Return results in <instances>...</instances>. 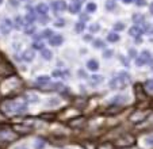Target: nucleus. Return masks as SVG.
Listing matches in <instances>:
<instances>
[{
    "mask_svg": "<svg viewBox=\"0 0 153 149\" xmlns=\"http://www.w3.org/2000/svg\"><path fill=\"white\" fill-rule=\"evenodd\" d=\"M0 110L6 115H18L27 111V106L23 98H7L1 102Z\"/></svg>",
    "mask_w": 153,
    "mask_h": 149,
    "instance_id": "1",
    "label": "nucleus"
},
{
    "mask_svg": "<svg viewBox=\"0 0 153 149\" xmlns=\"http://www.w3.org/2000/svg\"><path fill=\"white\" fill-rule=\"evenodd\" d=\"M130 81H131V79H130L129 73H126V72H119L115 77L111 79L110 88L111 89H123L129 86Z\"/></svg>",
    "mask_w": 153,
    "mask_h": 149,
    "instance_id": "2",
    "label": "nucleus"
},
{
    "mask_svg": "<svg viewBox=\"0 0 153 149\" xmlns=\"http://www.w3.org/2000/svg\"><path fill=\"white\" fill-rule=\"evenodd\" d=\"M18 138L16 133L7 125H0V142H12Z\"/></svg>",
    "mask_w": 153,
    "mask_h": 149,
    "instance_id": "3",
    "label": "nucleus"
},
{
    "mask_svg": "<svg viewBox=\"0 0 153 149\" xmlns=\"http://www.w3.org/2000/svg\"><path fill=\"white\" fill-rule=\"evenodd\" d=\"M136 144V138L131 134L126 133V134H122L121 137H118V140L115 141V145L118 148H129V146H133Z\"/></svg>",
    "mask_w": 153,
    "mask_h": 149,
    "instance_id": "4",
    "label": "nucleus"
},
{
    "mask_svg": "<svg viewBox=\"0 0 153 149\" xmlns=\"http://www.w3.org/2000/svg\"><path fill=\"white\" fill-rule=\"evenodd\" d=\"M150 112H152L150 110H137V111H134L133 114L130 115L129 119H130V122H133V123H141L149 117Z\"/></svg>",
    "mask_w": 153,
    "mask_h": 149,
    "instance_id": "5",
    "label": "nucleus"
},
{
    "mask_svg": "<svg viewBox=\"0 0 153 149\" xmlns=\"http://www.w3.org/2000/svg\"><path fill=\"white\" fill-rule=\"evenodd\" d=\"M85 122H87L85 117H75L71 121H68V125H69L71 127H73V129H81Z\"/></svg>",
    "mask_w": 153,
    "mask_h": 149,
    "instance_id": "6",
    "label": "nucleus"
},
{
    "mask_svg": "<svg viewBox=\"0 0 153 149\" xmlns=\"http://www.w3.org/2000/svg\"><path fill=\"white\" fill-rule=\"evenodd\" d=\"M12 27H14L12 22L10 19H7V18L0 22V33H1L3 35L10 34V33H11V30H12Z\"/></svg>",
    "mask_w": 153,
    "mask_h": 149,
    "instance_id": "7",
    "label": "nucleus"
},
{
    "mask_svg": "<svg viewBox=\"0 0 153 149\" xmlns=\"http://www.w3.org/2000/svg\"><path fill=\"white\" fill-rule=\"evenodd\" d=\"M12 130H14L15 133H16V136H25V134H29V133H31L33 127L31 126H26V125H15V126H12Z\"/></svg>",
    "mask_w": 153,
    "mask_h": 149,
    "instance_id": "8",
    "label": "nucleus"
},
{
    "mask_svg": "<svg viewBox=\"0 0 153 149\" xmlns=\"http://www.w3.org/2000/svg\"><path fill=\"white\" fill-rule=\"evenodd\" d=\"M134 92H136L137 98H138L140 101H145V99H148V94L146 91L144 89V87H142V84H136L134 86Z\"/></svg>",
    "mask_w": 153,
    "mask_h": 149,
    "instance_id": "9",
    "label": "nucleus"
},
{
    "mask_svg": "<svg viewBox=\"0 0 153 149\" xmlns=\"http://www.w3.org/2000/svg\"><path fill=\"white\" fill-rule=\"evenodd\" d=\"M52 7H53V10H54L56 12H62V11H65L67 10V3L64 1V0H56V1H53L52 3Z\"/></svg>",
    "mask_w": 153,
    "mask_h": 149,
    "instance_id": "10",
    "label": "nucleus"
},
{
    "mask_svg": "<svg viewBox=\"0 0 153 149\" xmlns=\"http://www.w3.org/2000/svg\"><path fill=\"white\" fill-rule=\"evenodd\" d=\"M62 42H64V38H62V35H60V34H53L52 37L49 38V43L52 46H60Z\"/></svg>",
    "mask_w": 153,
    "mask_h": 149,
    "instance_id": "11",
    "label": "nucleus"
},
{
    "mask_svg": "<svg viewBox=\"0 0 153 149\" xmlns=\"http://www.w3.org/2000/svg\"><path fill=\"white\" fill-rule=\"evenodd\" d=\"M122 109H123V107H122L121 104H111V106L106 110V114H108V115H115V114H118L119 111H122Z\"/></svg>",
    "mask_w": 153,
    "mask_h": 149,
    "instance_id": "12",
    "label": "nucleus"
},
{
    "mask_svg": "<svg viewBox=\"0 0 153 149\" xmlns=\"http://www.w3.org/2000/svg\"><path fill=\"white\" fill-rule=\"evenodd\" d=\"M141 34H142V29H140V26H133L129 29V35H131L134 38L141 37Z\"/></svg>",
    "mask_w": 153,
    "mask_h": 149,
    "instance_id": "13",
    "label": "nucleus"
},
{
    "mask_svg": "<svg viewBox=\"0 0 153 149\" xmlns=\"http://www.w3.org/2000/svg\"><path fill=\"white\" fill-rule=\"evenodd\" d=\"M34 57H35V52L33 49H29V50L23 52V60L27 61V63H31V61L34 60Z\"/></svg>",
    "mask_w": 153,
    "mask_h": 149,
    "instance_id": "14",
    "label": "nucleus"
},
{
    "mask_svg": "<svg viewBox=\"0 0 153 149\" xmlns=\"http://www.w3.org/2000/svg\"><path fill=\"white\" fill-rule=\"evenodd\" d=\"M26 8H27V15H26V18H25V22H26V23H30V25H31V23L35 20L34 11L31 10V7H26Z\"/></svg>",
    "mask_w": 153,
    "mask_h": 149,
    "instance_id": "15",
    "label": "nucleus"
},
{
    "mask_svg": "<svg viewBox=\"0 0 153 149\" xmlns=\"http://www.w3.org/2000/svg\"><path fill=\"white\" fill-rule=\"evenodd\" d=\"M37 12L38 14H41V16H42V15H46L48 12H49V7H48V4L39 3L37 6Z\"/></svg>",
    "mask_w": 153,
    "mask_h": 149,
    "instance_id": "16",
    "label": "nucleus"
},
{
    "mask_svg": "<svg viewBox=\"0 0 153 149\" xmlns=\"http://www.w3.org/2000/svg\"><path fill=\"white\" fill-rule=\"evenodd\" d=\"M103 76H100V74H92L91 76V84H92L94 87L95 86H99V84L103 83Z\"/></svg>",
    "mask_w": 153,
    "mask_h": 149,
    "instance_id": "17",
    "label": "nucleus"
},
{
    "mask_svg": "<svg viewBox=\"0 0 153 149\" xmlns=\"http://www.w3.org/2000/svg\"><path fill=\"white\" fill-rule=\"evenodd\" d=\"M67 8L69 10L71 14H79V12H80V3H73V1H72V3H71Z\"/></svg>",
    "mask_w": 153,
    "mask_h": 149,
    "instance_id": "18",
    "label": "nucleus"
},
{
    "mask_svg": "<svg viewBox=\"0 0 153 149\" xmlns=\"http://www.w3.org/2000/svg\"><path fill=\"white\" fill-rule=\"evenodd\" d=\"M87 68L90 69V71H92V72H96L99 69V63L96 60H90L88 63H87Z\"/></svg>",
    "mask_w": 153,
    "mask_h": 149,
    "instance_id": "19",
    "label": "nucleus"
},
{
    "mask_svg": "<svg viewBox=\"0 0 153 149\" xmlns=\"http://www.w3.org/2000/svg\"><path fill=\"white\" fill-rule=\"evenodd\" d=\"M41 56H42L45 60H52V57H53V53L50 52L49 49H45L43 48L42 50H41Z\"/></svg>",
    "mask_w": 153,
    "mask_h": 149,
    "instance_id": "20",
    "label": "nucleus"
},
{
    "mask_svg": "<svg viewBox=\"0 0 153 149\" xmlns=\"http://www.w3.org/2000/svg\"><path fill=\"white\" fill-rule=\"evenodd\" d=\"M45 145H46V141L42 140V138H37L34 142V148L35 149H43L45 148Z\"/></svg>",
    "mask_w": 153,
    "mask_h": 149,
    "instance_id": "21",
    "label": "nucleus"
},
{
    "mask_svg": "<svg viewBox=\"0 0 153 149\" xmlns=\"http://www.w3.org/2000/svg\"><path fill=\"white\" fill-rule=\"evenodd\" d=\"M107 41H108V42H118L119 41V35L117 34V33H108V34H107Z\"/></svg>",
    "mask_w": 153,
    "mask_h": 149,
    "instance_id": "22",
    "label": "nucleus"
},
{
    "mask_svg": "<svg viewBox=\"0 0 153 149\" xmlns=\"http://www.w3.org/2000/svg\"><path fill=\"white\" fill-rule=\"evenodd\" d=\"M153 81H152V79H150V80H148L146 83H145V86H142L144 87V89H146V94H152L153 92Z\"/></svg>",
    "mask_w": 153,
    "mask_h": 149,
    "instance_id": "23",
    "label": "nucleus"
},
{
    "mask_svg": "<svg viewBox=\"0 0 153 149\" xmlns=\"http://www.w3.org/2000/svg\"><path fill=\"white\" fill-rule=\"evenodd\" d=\"M53 35V31L52 30H43L39 35H37V38H50Z\"/></svg>",
    "mask_w": 153,
    "mask_h": 149,
    "instance_id": "24",
    "label": "nucleus"
},
{
    "mask_svg": "<svg viewBox=\"0 0 153 149\" xmlns=\"http://www.w3.org/2000/svg\"><path fill=\"white\" fill-rule=\"evenodd\" d=\"M133 22L134 23H144V15L142 14H134L133 15Z\"/></svg>",
    "mask_w": 153,
    "mask_h": 149,
    "instance_id": "25",
    "label": "nucleus"
},
{
    "mask_svg": "<svg viewBox=\"0 0 153 149\" xmlns=\"http://www.w3.org/2000/svg\"><path fill=\"white\" fill-rule=\"evenodd\" d=\"M84 29H85V25H84L83 22H79V23H76L75 25V30H76V33H79V34L83 33Z\"/></svg>",
    "mask_w": 153,
    "mask_h": 149,
    "instance_id": "26",
    "label": "nucleus"
},
{
    "mask_svg": "<svg viewBox=\"0 0 153 149\" xmlns=\"http://www.w3.org/2000/svg\"><path fill=\"white\" fill-rule=\"evenodd\" d=\"M25 25V19L22 16H16V19H15V26H16V29H20V27Z\"/></svg>",
    "mask_w": 153,
    "mask_h": 149,
    "instance_id": "27",
    "label": "nucleus"
},
{
    "mask_svg": "<svg viewBox=\"0 0 153 149\" xmlns=\"http://www.w3.org/2000/svg\"><path fill=\"white\" fill-rule=\"evenodd\" d=\"M104 6H106V8L108 10V11H114V8H115V3H114V0H107Z\"/></svg>",
    "mask_w": 153,
    "mask_h": 149,
    "instance_id": "28",
    "label": "nucleus"
},
{
    "mask_svg": "<svg viewBox=\"0 0 153 149\" xmlns=\"http://www.w3.org/2000/svg\"><path fill=\"white\" fill-rule=\"evenodd\" d=\"M90 31L92 33H98V31H100V25H99V23H92V25H91L90 26Z\"/></svg>",
    "mask_w": 153,
    "mask_h": 149,
    "instance_id": "29",
    "label": "nucleus"
},
{
    "mask_svg": "<svg viewBox=\"0 0 153 149\" xmlns=\"http://www.w3.org/2000/svg\"><path fill=\"white\" fill-rule=\"evenodd\" d=\"M53 25H54L56 27H64L65 26V20H64L62 18H58V19H56L54 22H53Z\"/></svg>",
    "mask_w": 153,
    "mask_h": 149,
    "instance_id": "30",
    "label": "nucleus"
},
{
    "mask_svg": "<svg viewBox=\"0 0 153 149\" xmlns=\"http://www.w3.org/2000/svg\"><path fill=\"white\" fill-rule=\"evenodd\" d=\"M41 118H42V119H46V121H54L56 115L54 114H49V112H45V114L41 115Z\"/></svg>",
    "mask_w": 153,
    "mask_h": 149,
    "instance_id": "31",
    "label": "nucleus"
},
{
    "mask_svg": "<svg viewBox=\"0 0 153 149\" xmlns=\"http://www.w3.org/2000/svg\"><path fill=\"white\" fill-rule=\"evenodd\" d=\"M26 101L27 102H38V96L35 94H27L26 95Z\"/></svg>",
    "mask_w": 153,
    "mask_h": 149,
    "instance_id": "32",
    "label": "nucleus"
},
{
    "mask_svg": "<svg viewBox=\"0 0 153 149\" xmlns=\"http://www.w3.org/2000/svg\"><path fill=\"white\" fill-rule=\"evenodd\" d=\"M98 149H114V145L111 142H103L99 145Z\"/></svg>",
    "mask_w": 153,
    "mask_h": 149,
    "instance_id": "33",
    "label": "nucleus"
},
{
    "mask_svg": "<svg viewBox=\"0 0 153 149\" xmlns=\"http://www.w3.org/2000/svg\"><path fill=\"white\" fill-rule=\"evenodd\" d=\"M96 8H98V6H96L95 3H88L87 4V11L88 12H95Z\"/></svg>",
    "mask_w": 153,
    "mask_h": 149,
    "instance_id": "34",
    "label": "nucleus"
},
{
    "mask_svg": "<svg viewBox=\"0 0 153 149\" xmlns=\"http://www.w3.org/2000/svg\"><path fill=\"white\" fill-rule=\"evenodd\" d=\"M48 103L52 104V106H58L60 104V99L58 98H50L49 101H48Z\"/></svg>",
    "mask_w": 153,
    "mask_h": 149,
    "instance_id": "35",
    "label": "nucleus"
},
{
    "mask_svg": "<svg viewBox=\"0 0 153 149\" xmlns=\"http://www.w3.org/2000/svg\"><path fill=\"white\" fill-rule=\"evenodd\" d=\"M25 33H26L27 35H30V34H34V33H35V27L33 26V25H30V26H27V27H26V30H25Z\"/></svg>",
    "mask_w": 153,
    "mask_h": 149,
    "instance_id": "36",
    "label": "nucleus"
},
{
    "mask_svg": "<svg viewBox=\"0 0 153 149\" xmlns=\"http://www.w3.org/2000/svg\"><path fill=\"white\" fill-rule=\"evenodd\" d=\"M126 101H127V98H126V96H115V98H114V102H118V104L125 103Z\"/></svg>",
    "mask_w": 153,
    "mask_h": 149,
    "instance_id": "37",
    "label": "nucleus"
},
{
    "mask_svg": "<svg viewBox=\"0 0 153 149\" xmlns=\"http://www.w3.org/2000/svg\"><path fill=\"white\" fill-rule=\"evenodd\" d=\"M114 30H118V31H121V30H125V25L122 22H117L115 25H114Z\"/></svg>",
    "mask_w": 153,
    "mask_h": 149,
    "instance_id": "38",
    "label": "nucleus"
},
{
    "mask_svg": "<svg viewBox=\"0 0 153 149\" xmlns=\"http://www.w3.org/2000/svg\"><path fill=\"white\" fill-rule=\"evenodd\" d=\"M111 57H113V50H111V49H107V50H104L103 58H111Z\"/></svg>",
    "mask_w": 153,
    "mask_h": 149,
    "instance_id": "39",
    "label": "nucleus"
},
{
    "mask_svg": "<svg viewBox=\"0 0 153 149\" xmlns=\"http://www.w3.org/2000/svg\"><path fill=\"white\" fill-rule=\"evenodd\" d=\"M33 48H34V49H39V50H42V49H43V42H39V41H35V42L33 43Z\"/></svg>",
    "mask_w": 153,
    "mask_h": 149,
    "instance_id": "40",
    "label": "nucleus"
},
{
    "mask_svg": "<svg viewBox=\"0 0 153 149\" xmlns=\"http://www.w3.org/2000/svg\"><path fill=\"white\" fill-rule=\"evenodd\" d=\"M104 46V43H103V41L102 39H96V41H94V48H103Z\"/></svg>",
    "mask_w": 153,
    "mask_h": 149,
    "instance_id": "41",
    "label": "nucleus"
},
{
    "mask_svg": "<svg viewBox=\"0 0 153 149\" xmlns=\"http://www.w3.org/2000/svg\"><path fill=\"white\" fill-rule=\"evenodd\" d=\"M37 81L38 83H48V81H49V77H48V76H39V77L37 79Z\"/></svg>",
    "mask_w": 153,
    "mask_h": 149,
    "instance_id": "42",
    "label": "nucleus"
},
{
    "mask_svg": "<svg viewBox=\"0 0 153 149\" xmlns=\"http://www.w3.org/2000/svg\"><path fill=\"white\" fill-rule=\"evenodd\" d=\"M39 22H41V25H46V23H49V22H50V19L46 16V15H43V16H41Z\"/></svg>",
    "mask_w": 153,
    "mask_h": 149,
    "instance_id": "43",
    "label": "nucleus"
},
{
    "mask_svg": "<svg viewBox=\"0 0 153 149\" xmlns=\"http://www.w3.org/2000/svg\"><path fill=\"white\" fill-rule=\"evenodd\" d=\"M8 4H10V6H12V7H15V8H16L18 4H19V0H8Z\"/></svg>",
    "mask_w": 153,
    "mask_h": 149,
    "instance_id": "44",
    "label": "nucleus"
},
{
    "mask_svg": "<svg viewBox=\"0 0 153 149\" xmlns=\"http://www.w3.org/2000/svg\"><path fill=\"white\" fill-rule=\"evenodd\" d=\"M53 77H61V71H58V69H56V71H53Z\"/></svg>",
    "mask_w": 153,
    "mask_h": 149,
    "instance_id": "45",
    "label": "nucleus"
},
{
    "mask_svg": "<svg viewBox=\"0 0 153 149\" xmlns=\"http://www.w3.org/2000/svg\"><path fill=\"white\" fill-rule=\"evenodd\" d=\"M137 6H146V0H136Z\"/></svg>",
    "mask_w": 153,
    "mask_h": 149,
    "instance_id": "46",
    "label": "nucleus"
},
{
    "mask_svg": "<svg viewBox=\"0 0 153 149\" xmlns=\"http://www.w3.org/2000/svg\"><path fill=\"white\" fill-rule=\"evenodd\" d=\"M145 33H148V34L152 33V26H150V25H146V26H145Z\"/></svg>",
    "mask_w": 153,
    "mask_h": 149,
    "instance_id": "47",
    "label": "nucleus"
},
{
    "mask_svg": "<svg viewBox=\"0 0 153 149\" xmlns=\"http://www.w3.org/2000/svg\"><path fill=\"white\" fill-rule=\"evenodd\" d=\"M80 19H81V20H80V22H83V23H84V22H87V20L90 19V18L87 16V15H81V16H80Z\"/></svg>",
    "mask_w": 153,
    "mask_h": 149,
    "instance_id": "48",
    "label": "nucleus"
},
{
    "mask_svg": "<svg viewBox=\"0 0 153 149\" xmlns=\"http://www.w3.org/2000/svg\"><path fill=\"white\" fill-rule=\"evenodd\" d=\"M129 54L131 56V57H136V50H134V49H130V50H129Z\"/></svg>",
    "mask_w": 153,
    "mask_h": 149,
    "instance_id": "49",
    "label": "nucleus"
},
{
    "mask_svg": "<svg viewBox=\"0 0 153 149\" xmlns=\"http://www.w3.org/2000/svg\"><path fill=\"white\" fill-rule=\"evenodd\" d=\"M122 1H123L125 4H130V3H133L134 0H122Z\"/></svg>",
    "mask_w": 153,
    "mask_h": 149,
    "instance_id": "50",
    "label": "nucleus"
},
{
    "mask_svg": "<svg viewBox=\"0 0 153 149\" xmlns=\"http://www.w3.org/2000/svg\"><path fill=\"white\" fill-rule=\"evenodd\" d=\"M142 42V39H141V37H138V38H136V43H141Z\"/></svg>",
    "mask_w": 153,
    "mask_h": 149,
    "instance_id": "51",
    "label": "nucleus"
},
{
    "mask_svg": "<svg viewBox=\"0 0 153 149\" xmlns=\"http://www.w3.org/2000/svg\"><path fill=\"white\" fill-rule=\"evenodd\" d=\"M85 39L90 41V39H91V35H85V37H84V41H85Z\"/></svg>",
    "mask_w": 153,
    "mask_h": 149,
    "instance_id": "52",
    "label": "nucleus"
},
{
    "mask_svg": "<svg viewBox=\"0 0 153 149\" xmlns=\"http://www.w3.org/2000/svg\"><path fill=\"white\" fill-rule=\"evenodd\" d=\"M73 3H80L81 4V1H83V0H72Z\"/></svg>",
    "mask_w": 153,
    "mask_h": 149,
    "instance_id": "53",
    "label": "nucleus"
},
{
    "mask_svg": "<svg viewBox=\"0 0 153 149\" xmlns=\"http://www.w3.org/2000/svg\"><path fill=\"white\" fill-rule=\"evenodd\" d=\"M1 4H3V0H0V6H1Z\"/></svg>",
    "mask_w": 153,
    "mask_h": 149,
    "instance_id": "54",
    "label": "nucleus"
},
{
    "mask_svg": "<svg viewBox=\"0 0 153 149\" xmlns=\"http://www.w3.org/2000/svg\"><path fill=\"white\" fill-rule=\"evenodd\" d=\"M22 1H31V0H22Z\"/></svg>",
    "mask_w": 153,
    "mask_h": 149,
    "instance_id": "55",
    "label": "nucleus"
},
{
    "mask_svg": "<svg viewBox=\"0 0 153 149\" xmlns=\"http://www.w3.org/2000/svg\"><path fill=\"white\" fill-rule=\"evenodd\" d=\"M0 61H1V57H0Z\"/></svg>",
    "mask_w": 153,
    "mask_h": 149,
    "instance_id": "56",
    "label": "nucleus"
}]
</instances>
